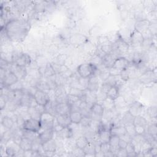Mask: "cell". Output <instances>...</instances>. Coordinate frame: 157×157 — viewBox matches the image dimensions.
<instances>
[{"label": "cell", "mask_w": 157, "mask_h": 157, "mask_svg": "<svg viewBox=\"0 0 157 157\" xmlns=\"http://www.w3.org/2000/svg\"><path fill=\"white\" fill-rule=\"evenodd\" d=\"M30 29L29 23L23 18H13L9 20L4 28V33L8 39L15 42H21L27 36Z\"/></svg>", "instance_id": "6da1fadb"}, {"label": "cell", "mask_w": 157, "mask_h": 157, "mask_svg": "<svg viewBox=\"0 0 157 157\" xmlns=\"http://www.w3.org/2000/svg\"><path fill=\"white\" fill-rule=\"evenodd\" d=\"M97 70V67L91 63L80 64L77 67V72L80 77L88 78L93 75Z\"/></svg>", "instance_id": "7a4b0ae2"}, {"label": "cell", "mask_w": 157, "mask_h": 157, "mask_svg": "<svg viewBox=\"0 0 157 157\" xmlns=\"http://www.w3.org/2000/svg\"><path fill=\"white\" fill-rule=\"evenodd\" d=\"M56 119V117L55 115L52 114L48 112H44L41 114L40 116V124H41V129L46 130V129H53V123Z\"/></svg>", "instance_id": "3957f363"}, {"label": "cell", "mask_w": 157, "mask_h": 157, "mask_svg": "<svg viewBox=\"0 0 157 157\" xmlns=\"http://www.w3.org/2000/svg\"><path fill=\"white\" fill-rule=\"evenodd\" d=\"M129 48V44L120 38L115 44H113L112 53L115 54L117 57H118L117 56L118 54L120 55H121L120 56H122L121 55L127 54L128 53Z\"/></svg>", "instance_id": "277c9868"}, {"label": "cell", "mask_w": 157, "mask_h": 157, "mask_svg": "<svg viewBox=\"0 0 157 157\" xmlns=\"http://www.w3.org/2000/svg\"><path fill=\"white\" fill-rule=\"evenodd\" d=\"M13 63L20 67H27L31 63V56L25 53H20L15 55Z\"/></svg>", "instance_id": "5b68a950"}, {"label": "cell", "mask_w": 157, "mask_h": 157, "mask_svg": "<svg viewBox=\"0 0 157 157\" xmlns=\"http://www.w3.org/2000/svg\"><path fill=\"white\" fill-rule=\"evenodd\" d=\"M22 129L39 132L41 129V124L40 120H37L32 118H29L25 120Z\"/></svg>", "instance_id": "8992f818"}, {"label": "cell", "mask_w": 157, "mask_h": 157, "mask_svg": "<svg viewBox=\"0 0 157 157\" xmlns=\"http://www.w3.org/2000/svg\"><path fill=\"white\" fill-rule=\"evenodd\" d=\"M129 41L133 47H139L142 46L144 38L142 33L134 29V30L131 32Z\"/></svg>", "instance_id": "52a82bcc"}, {"label": "cell", "mask_w": 157, "mask_h": 157, "mask_svg": "<svg viewBox=\"0 0 157 157\" xmlns=\"http://www.w3.org/2000/svg\"><path fill=\"white\" fill-rule=\"evenodd\" d=\"M19 79L17 77V75L11 71H7L3 78L1 81V87L6 86L10 87L12 85L17 83Z\"/></svg>", "instance_id": "ba28073f"}, {"label": "cell", "mask_w": 157, "mask_h": 157, "mask_svg": "<svg viewBox=\"0 0 157 157\" xmlns=\"http://www.w3.org/2000/svg\"><path fill=\"white\" fill-rule=\"evenodd\" d=\"M33 96L37 104L40 105L45 106L50 101L48 93L39 90H37Z\"/></svg>", "instance_id": "9c48e42d"}, {"label": "cell", "mask_w": 157, "mask_h": 157, "mask_svg": "<svg viewBox=\"0 0 157 157\" xmlns=\"http://www.w3.org/2000/svg\"><path fill=\"white\" fill-rule=\"evenodd\" d=\"M138 78L140 83L148 84L156 79V74L153 70H148L141 74Z\"/></svg>", "instance_id": "30bf717a"}, {"label": "cell", "mask_w": 157, "mask_h": 157, "mask_svg": "<svg viewBox=\"0 0 157 157\" xmlns=\"http://www.w3.org/2000/svg\"><path fill=\"white\" fill-rule=\"evenodd\" d=\"M87 41V37L80 33L74 34L69 37V42L73 45H81L86 44Z\"/></svg>", "instance_id": "8fae6325"}, {"label": "cell", "mask_w": 157, "mask_h": 157, "mask_svg": "<svg viewBox=\"0 0 157 157\" xmlns=\"http://www.w3.org/2000/svg\"><path fill=\"white\" fill-rule=\"evenodd\" d=\"M90 109L91 111V117L96 116L99 118H102L104 114L105 108L102 104L98 102L93 103L91 105Z\"/></svg>", "instance_id": "7c38bea8"}, {"label": "cell", "mask_w": 157, "mask_h": 157, "mask_svg": "<svg viewBox=\"0 0 157 157\" xmlns=\"http://www.w3.org/2000/svg\"><path fill=\"white\" fill-rule=\"evenodd\" d=\"M144 110V105L138 101L132 102L129 106L128 112L134 117L141 115Z\"/></svg>", "instance_id": "4fadbf2b"}, {"label": "cell", "mask_w": 157, "mask_h": 157, "mask_svg": "<svg viewBox=\"0 0 157 157\" xmlns=\"http://www.w3.org/2000/svg\"><path fill=\"white\" fill-rule=\"evenodd\" d=\"M5 152L7 156H15L17 153L20 150V147L18 144L15 142L13 140L12 142H7V144L6 147Z\"/></svg>", "instance_id": "5bb4252c"}, {"label": "cell", "mask_w": 157, "mask_h": 157, "mask_svg": "<svg viewBox=\"0 0 157 157\" xmlns=\"http://www.w3.org/2000/svg\"><path fill=\"white\" fill-rule=\"evenodd\" d=\"M55 111V113L58 115L69 114L71 112V105L67 102L56 103Z\"/></svg>", "instance_id": "9a60e30c"}, {"label": "cell", "mask_w": 157, "mask_h": 157, "mask_svg": "<svg viewBox=\"0 0 157 157\" xmlns=\"http://www.w3.org/2000/svg\"><path fill=\"white\" fill-rule=\"evenodd\" d=\"M99 87V82L98 76L92 75L88 78V82L86 86V90L89 91L96 93Z\"/></svg>", "instance_id": "2e32d148"}, {"label": "cell", "mask_w": 157, "mask_h": 157, "mask_svg": "<svg viewBox=\"0 0 157 157\" xmlns=\"http://www.w3.org/2000/svg\"><path fill=\"white\" fill-rule=\"evenodd\" d=\"M9 71L13 72L17 75V77L19 80L25 78V77L27 75V70L26 69V68L18 66L15 63L14 64L12 63V66Z\"/></svg>", "instance_id": "e0dca14e"}, {"label": "cell", "mask_w": 157, "mask_h": 157, "mask_svg": "<svg viewBox=\"0 0 157 157\" xmlns=\"http://www.w3.org/2000/svg\"><path fill=\"white\" fill-rule=\"evenodd\" d=\"M150 23L151 21L148 19L137 20L134 25V29L140 33H143L148 29Z\"/></svg>", "instance_id": "ac0fdd59"}, {"label": "cell", "mask_w": 157, "mask_h": 157, "mask_svg": "<svg viewBox=\"0 0 157 157\" xmlns=\"http://www.w3.org/2000/svg\"><path fill=\"white\" fill-rule=\"evenodd\" d=\"M130 63L131 62L126 57L120 56L116 59L112 67L121 71L122 70L126 69L129 66Z\"/></svg>", "instance_id": "d6986e66"}, {"label": "cell", "mask_w": 157, "mask_h": 157, "mask_svg": "<svg viewBox=\"0 0 157 157\" xmlns=\"http://www.w3.org/2000/svg\"><path fill=\"white\" fill-rule=\"evenodd\" d=\"M118 57L113 54V53L105 54L101 59H102V64L107 68L109 69L112 67L113 65V63L116 59Z\"/></svg>", "instance_id": "ffe728a7"}, {"label": "cell", "mask_w": 157, "mask_h": 157, "mask_svg": "<svg viewBox=\"0 0 157 157\" xmlns=\"http://www.w3.org/2000/svg\"><path fill=\"white\" fill-rule=\"evenodd\" d=\"M54 130L53 129L43 130L41 132H39L38 137L40 140L41 142L43 144L47 141H48L53 139L54 135Z\"/></svg>", "instance_id": "44dd1931"}, {"label": "cell", "mask_w": 157, "mask_h": 157, "mask_svg": "<svg viewBox=\"0 0 157 157\" xmlns=\"http://www.w3.org/2000/svg\"><path fill=\"white\" fill-rule=\"evenodd\" d=\"M42 149L45 153H53L56 152L57 149V144L55 140L52 139L42 144Z\"/></svg>", "instance_id": "7402d4cb"}, {"label": "cell", "mask_w": 157, "mask_h": 157, "mask_svg": "<svg viewBox=\"0 0 157 157\" xmlns=\"http://www.w3.org/2000/svg\"><path fill=\"white\" fill-rule=\"evenodd\" d=\"M97 134L101 142H109L112 136L110 130L101 128L99 130Z\"/></svg>", "instance_id": "603a6c76"}, {"label": "cell", "mask_w": 157, "mask_h": 157, "mask_svg": "<svg viewBox=\"0 0 157 157\" xmlns=\"http://www.w3.org/2000/svg\"><path fill=\"white\" fill-rule=\"evenodd\" d=\"M57 137L62 140L67 139L72 136V130L69 127H64L59 131L56 132Z\"/></svg>", "instance_id": "cb8c5ba5"}, {"label": "cell", "mask_w": 157, "mask_h": 157, "mask_svg": "<svg viewBox=\"0 0 157 157\" xmlns=\"http://www.w3.org/2000/svg\"><path fill=\"white\" fill-rule=\"evenodd\" d=\"M56 121L59 124L63 127H67L71 123L69 114L66 115H59L56 117Z\"/></svg>", "instance_id": "d4e9b609"}, {"label": "cell", "mask_w": 157, "mask_h": 157, "mask_svg": "<svg viewBox=\"0 0 157 157\" xmlns=\"http://www.w3.org/2000/svg\"><path fill=\"white\" fill-rule=\"evenodd\" d=\"M120 95V90L118 87L115 85H113L110 87L106 93V98L111 99L115 100Z\"/></svg>", "instance_id": "484cf974"}, {"label": "cell", "mask_w": 157, "mask_h": 157, "mask_svg": "<svg viewBox=\"0 0 157 157\" xmlns=\"http://www.w3.org/2000/svg\"><path fill=\"white\" fill-rule=\"evenodd\" d=\"M110 131L112 135H115L119 137H121L126 133L125 128L123 125H119V126L113 125L110 128Z\"/></svg>", "instance_id": "4316f807"}, {"label": "cell", "mask_w": 157, "mask_h": 157, "mask_svg": "<svg viewBox=\"0 0 157 157\" xmlns=\"http://www.w3.org/2000/svg\"><path fill=\"white\" fill-rule=\"evenodd\" d=\"M83 150L85 153V156H95L96 145L93 142L90 141Z\"/></svg>", "instance_id": "83f0119b"}, {"label": "cell", "mask_w": 157, "mask_h": 157, "mask_svg": "<svg viewBox=\"0 0 157 157\" xmlns=\"http://www.w3.org/2000/svg\"><path fill=\"white\" fill-rule=\"evenodd\" d=\"M15 122L14 120L9 116L6 115L4 116L1 120L2 126L6 129H11Z\"/></svg>", "instance_id": "f1b7e54d"}, {"label": "cell", "mask_w": 157, "mask_h": 157, "mask_svg": "<svg viewBox=\"0 0 157 157\" xmlns=\"http://www.w3.org/2000/svg\"><path fill=\"white\" fill-rule=\"evenodd\" d=\"M69 117L71 123L75 124H79L83 118V116L80 111H74L70 112Z\"/></svg>", "instance_id": "f546056e"}, {"label": "cell", "mask_w": 157, "mask_h": 157, "mask_svg": "<svg viewBox=\"0 0 157 157\" xmlns=\"http://www.w3.org/2000/svg\"><path fill=\"white\" fill-rule=\"evenodd\" d=\"M32 140L22 137V139L19 144V146L23 151L30 150L32 148Z\"/></svg>", "instance_id": "4dcf8cb0"}, {"label": "cell", "mask_w": 157, "mask_h": 157, "mask_svg": "<svg viewBox=\"0 0 157 157\" xmlns=\"http://www.w3.org/2000/svg\"><path fill=\"white\" fill-rule=\"evenodd\" d=\"M21 134H22V137L31 140H34L36 138H37L38 137L39 133L38 132H36L34 131H29V130H26V129H21Z\"/></svg>", "instance_id": "1f68e13d"}, {"label": "cell", "mask_w": 157, "mask_h": 157, "mask_svg": "<svg viewBox=\"0 0 157 157\" xmlns=\"http://www.w3.org/2000/svg\"><path fill=\"white\" fill-rule=\"evenodd\" d=\"M90 140L88 139V138L85 136L84 135L79 136L76 140H75V145L77 147L83 149L86 145L88 144Z\"/></svg>", "instance_id": "d6a6232c"}, {"label": "cell", "mask_w": 157, "mask_h": 157, "mask_svg": "<svg viewBox=\"0 0 157 157\" xmlns=\"http://www.w3.org/2000/svg\"><path fill=\"white\" fill-rule=\"evenodd\" d=\"M133 124L135 126H140L146 128L148 124V121L142 115H137L134 117Z\"/></svg>", "instance_id": "836d02e7"}, {"label": "cell", "mask_w": 157, "mask_h": 157, "mask_svg": "<svg viewBox=\"0 0 157 157\" xmlns=\"http://www.w3.org/2000/svg\"><path fill=\"white\" fill-rule=\"evenodd\" d=\"M56 72L52 66V64L48 63L45 66V71L44 74V76L46 78H49L51 77L54 76L56 74Z\"/></svg>", "instance_id": "e575fe53"}, {"label": "cell", "mask_w": 157, "mask_h": 157, "mask_svg": "<svg viewBox=\"0 0 157 157\" xmlns=\"http://www.w3.org/2000/svg\"><path fill=\"white\" fill-rule=\"evenodd\" d=\"M113 103L115 107H117L120 109H122L127 105V102L123 96H121L120 94L115 100H113Z\"/></svg>", "instance_id": "d590c367"}, {"label": "cell", "mask_w": 157, "mask_h": 157, "mask_svg": "<svg viewBox=\"0 0 157 157\" xmlns=\"http://www.w3.org/2000/svg\"><path fill=\"white\" fill-rule=\"evenodd\" d=\"M28 112L31 118L40 120L41 113H39L35 108V107H29L28 109Z\"/></svg>", "instance_id": "8d00e7d4"}, {"label": "cell", "mask_w": 157, "mask_h": 157, "mask_svg": "<svg viewBox=\"0 0 157 157\" xmlns=\"http://www.w3.org/2000/svg\"><path fill=\"white\" fill-rule=\"evenodd\" d=\"M134 117L128 111L126 112L122 118V121L123 123V126L129 124H133Z\"/></svg>", "instance_id": "74e56055"}, {"label": "cell", "mask_w": 157, "mask_h": 157, "mask_svg": "<svg viewBox=\"0 0 157 157\" xmlns=\"http://www.w3.org/2000/svg\"><path fill=\"white\" fill-rule=\"evenodd\" d=\"M151 147L152 145L149 142H148L147 140L145 141L141 144L140 153H141L143 155V156H144V155L149 153Z\"/></svg>", "instance_id": "f35d334b"}, {"label": "cell", "mask_w": 157, "mask_h": 157, "mask_svg": "<svg viewBox=\"0 0 157 157\" xmlns=\"http://www.w3.org/2000/svg\"><path fill=\"white\" fill-rule=\"evenodd\" d=\"M150 136L153 137L155 139H156V134H157V127L156 123H151V124L148 126L147 132Z\"/></svg>", "instance_id": "ab89813d"}, {"label": "cell", "mask_w": 157, "mask_h": 157, "mask_svg": "<svg viewBox=\"0 0 157 157\" xmlns=\"http://www.w3.org/2000/svg\"><path fill=\"white\" fill-rule=\"evenodd\" d=\"M125 150L127 153L128 156H136V153L135 151V149L132 144L130 142H128L125 147Z\"/></svg>", "instance_id": "60d3db41"}, {"label": "cell", "mask_w": 157, "mask_h": 157, "mask_svg": "<svg viewBox=\"0 0 157 157\" xmlns=\"http://www.w3.org/2000/svg\"><path fill=\"white\" fill-rule=\"evenodd\" d=\"M100 48L105 54L111 53L113 52V44L111 42H109L100 46Z\"/></svg>", "instance_id": "b9f144b4"}, {"label": "cell", "mask_w": 157, "mask_h": 157, "mask_svg": "<svg viewBox=\"0 0 157 157\" xmlns=\"http://www.w3.org/2000/svg\"><path fill=\"white\" fill-rule=\"evenodd\" d=\"M120 139V138L119 136H115V135H112L109 141V143L110 145V147L118 148V144H119Z\"/></svg>", "instance_id": "7bdbcfd3"}, {"label": "cell", "mask_w": 157, "mask_h": 157, "mask_svg": "<svg viewBox=\"0 0 157 157\" xmlns=\"http://www.w3.org/2000/svg\"><path fill=\"white\" fill-rule=\"evenodd\" d=\"M126 131V133L129 134L132 138L136 134V130H135V126L134 124H129L124 126Z\"/></svg>", "instance_id": "ee69618b"}, {"label": "cell", "mask_w": 157, "mask_h": 157, "mask_svg": "<svg viewBox=\"0 0 157 157\" xmlns=\"http://www.w3.org/2000/svg\"><path fill=\"white\" fill-rule=\"evenodd\" d=\"M109 40L112 44H115L118 39H120V36L119 35V33H118V31H115V32H113L111 34H109L107 36Z\"/></svg>", "instance_id": "f6af8a7d"}, {"label": "cell", "mask_w": 157, "mask_h": 157, "mask_svg": "<svg viewBox=\"0 0 157 157\" xmlns=\"http://www.w3.org/2000/svg\"><path fill=\"white\" fill-rule=\"evenodd\" d=\"M45 5L44 4V2H37L34 6V10L37 13H40L45 10Z\"/></svg>", "instance_id": "bcb514c9"}, {"label": "cell", "mask_w": 157, "mask_h": 157, "mask_svg": "<svg viewBox=\"0 0 157 157\" xmlns=\"http://www.w3.org/2000/svg\"><path fill=\"white\" fill-rule=\"evenodd\" d=\"M110 145L109 142H101L99 144L100 151L104 154L110 151Z\"/></svg>", "instance_id": "7dc6e473"}, {"label": "cell", "mask_w": 157, "mask_h": 157, "mask_svg": "<svg viewBox=\"0 0 157 157\" xmlns=\"http://www.w3.org/2000/svg\"><path fill=\"white\" fill-rule=\"evenodd\" d=\"M147 113L151 118L156 117V107L155 105H152L147 109Z\"/></svg>", "instance_id": "c3c4849f"}, {"label": "cell", "mask_w": 157, "mask_h": 157, "mask_svg": "<svg viewBox=\"0 0 157 157\" xmlns=\"http://www.w3.org/2000/svg\"><path fill=\"white\" fill-rule=\"evenodd\" d=\"M91 120H92V118L91 117H83V118L79 124H80L82 125V126H83V128H86L90 126Z\"/></svg>", "instance_id": "681fc988"}, {"label": "cell", "mask_w": 157, "mask_h": 157, "mask_svg": "<svg viewBox=\"0 0 157 157\" xmlns=\"http://www.w3.org/2000/svg\"><path fill=\"white\" fill-rule=\"evenodd\" d=\"M109 74L110 76H113V77H117V76H120V72L121 71L118 70L117 69L115 68V67H110L108 69Z\"/></svg>", "instance_id": "f907efd6"}, {"label": "cell", "mask_w": 157, "mask_h": 157, "mask_svg": "<svg viewBox=\"0 0 157 157\" xmlns=\"http://www.w3.org/2000/svg\"><path fill=\"white\" fill-rule=\"evenodd\" d=\"M72 153H73V155L76 156H85V153H84L83 150L81 149V148H79L77 147H75L73 149Z\"/></svg>", "instance_id": "816d5d0a"}, {"label": "cell", "mask_w": 157, "mask_h": 157, "mask_svg": "<svg viewBox=\"0 0 157 157\" xmlns=\"http://www.w3.org/2000/svg\"><path fill=\"white\" fill-rule=\"evenodd\" d=\"M135 130L136 134H141L144 135L146 132V128H144L143 126H135Z\"/></svg>", "instance_id": "f5cc1de1"}, {"label": "cell", "mask_w": 157, "mask_h": 157, "mask_svg": "<svg viewBox=\"0 0 157 157\" xmlns=\"http://www.w3.org/2000/svg\"><path fill=\"white\" fill-rule=\"evenodd\" d=\"M116 156H120V157L128 156L125 148H118V150L117 151V153L116 154Z\"/></svg>", "instance_id": "db71d44e"}, {"label": "cell", "mask_w": 157, "mask_h": 157, "mask_svg": "<svg viewBox=\"0 0 157 157\" xmlns=\"http://www.w3.org/2000/svg\"><path fill=\"white\" fill-rule=\"evenodd\" d=\"M150 154L151 155V156H157V148L156 146H152L150 151H149Z\"/></svg>", "instance_id": "11a10c76"}, {"label": "cell", "mask_w": 157, "mask_h": 157, "mask_svg": "<svg viewBox=\"0 0 157 157\" xmlns=\"http://www.w3.org/2000/svg\"><path fill=\"white\" fill-rule=\"evenodd\" d=\"M127 144L128 143L126 141L120 139V141H119V144H118V148H125Z\"/></svg>", "instance_id": "9f6ffc18"}]
</instances>
